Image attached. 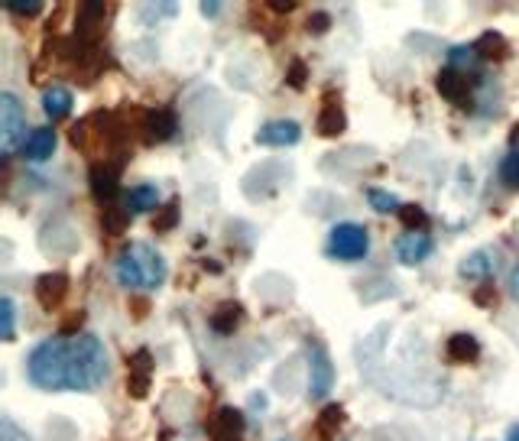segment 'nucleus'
Here are the masks:
<instances>
[{
    "label": "nucleus",
    "mask_w": 519,
    "mask_h": 441,
    "mask_svg": "<svg viewBox=\"0 0 519 441\" xmlns=\"http://www.w3.org/2000/svg\"><path fill=\"white\" fill-rule=\"evenodd\" d=\"M117 283L127 289H159L166 279V260L150 244H127L114 263Z\"/></svg>",
    "instance_id": "1"
},
{
    "label": "nucleus",
    "mask_w": 519,
    "mask_h": 441,
    "mask_svg": "<svg viewBox=\"0 0 519 441\" xmlns=\"http://www.w3.org/2000/svg\"><path fill=\"white\" fill-rule=\"evenodd\" d=\"M69 338H49L36 344L26 360V373L39 390H69Z\"/></svg>",
    "instance_id": "2"
},
{
    "label": "nucleus",
    "mask_w": 519,
    "mask_h": 441,
    "mask_svg": "<svg viewBox=\"0 0 519 441\" xmlns=\"http://www.w3.org/2000/svg\"><path fill=\"white\" fill-rule=\"evenodd\" d=\"M69 390H95L98 383L108 380V351L95 334H78L69 338Z\"/></svg>",
    "instance_id": "3"
},
{
    "label": "nucleus",
    "mask_w": 519,
    "mask_h": 441,
    "mask_svg": "<svg viewBox=\"0 0 519 441\" xmlns=\"http://www.w3.org/2000/svg\"><path fill=\"white\" fill-rule=\"evenodd\" d=\"M370 250V234L364 224H354V221H344V224H335L328 234V253L335 260H361L364 253Z\"/></svg>",
    "instance_id": "4"
},
{
    "label": "nucleus",
    "mask_w": 519,
    "mask_h": 441,
    "mask_svg": "<svg viewBox=\"0 0 519 441\" xmlns=\"http://www.w3.org/2000/svg\"><path fill=\"white\" fill-rule=\"evenodd\" d=\"M23 130H26V114L20 108V101L13 98L10 91H4V95H0V146H4V156L17 150Z\"/></svg>",
    "instance_id": "5"
},
{
    "label": "nucleus",
    "mask_w": 519,
    "mask_h": 441,
    "mask_svg": "<svg viewBox=\"0 0 519 441\" xmlns=\"http://www.w3.org/2000/svg\"><path fill=\"white\" fill-rule=\"evenodd\" d=\"M104 20H108V7L101 0H85L75 10V39H85V43H101Z\"/></svg>",
    "instance_id": "6"
},
{
    "label": "nucleus",
    "mask_w": 519,
    "mask_h": 441,
    "mask_svg": "<svg viewBox=\"0 0 519 441\" xmlns=\"http://www.w3.org/2000/svg\"><path fill=\"white\" fill-rule=\"evenodd\" d=\"M435 88H438V95H442L445 101L458 104V108H468L474 82L461 69H451V65H448V69H442L435 75Z\"/></svg>",
    "instance_id": "7"
},
{
    "label": "nucleus",
    "mask_w": 519,
    "mask_h": 441,
    "mask_svg": "<svg viewBox=\"0 0 519 441\" xmlns=\"http://www.w3.org/2000/svg\"><path fill=\"white\" fill-rule=\"evenodd\" d=\"M331 383H335V370H331V360L325 354L322 344H309V396L322 399Z\"/></svg>",
    "instance_id": "8"
},
{
    "label": "nucleus",
    "mask_w": 519,
    "mask_h": 441,
    "mask_svg": "<svg viewBox=\"0 0 519 441\" xmlns=\"http://www.w3.org/2000/svg\"><path fill=\"white\" fill-rule=\"evenodd\" d=\"M91 195L98 198L101 205H114V198H117V192H121V166H114V163H108V159H104V163H95L91 166Z\"/></svg>",
    "instance_id": "9"
},
{
    "label": "nucleus",
    "mask_w": 519,
    "mask_h": 441,
    "mask_svg": "<svg viewBox=\"0 0 519 441\" xmlns=\"http://www.w3.org/2000/svg\"><path fill=\"white\" fill-rule=\"evenodd\" d=\"M140 130H143V143H166L176 137V114L166 111V108H156V111H146L140 114Z\"/></svg>",
    "instance_id": "10"
},
{
    "label": "nucleus",
    "mask_w": 519,
    "mask_h": 441,
    "mask_svg": "<svg viewBox=\"0 0 519 441\" xmlns=\"http://www.w3.org/2000/svg\"><path fill=\"white\" fill-rule=\"evenodd\" d=\"M69 296V276L65 273H43L36 279V302L39 309L46 312H56L59 305Z\"/></svg>",
    "instance_id": "11"
},
{
    "label": "nucleus",
    "mask_w": 519,
    "mask_h": 441,
    "mask_svg": "<svg viewBox=\"0 0 519 441\" xmlns=\"http://www.w3.org/2000/svg\"><path fill=\"white\" fill-rule=\"evenodd\" d=\"M208 432L215 441H244V412L234 406H221L211 416Z\"/></svg>",
    "instance_id": "12"
},
{
    "label": "nucleus",
    "mask_w": 519,
    "mask_h": 441,
    "mask_svg": "<svg viewBox=\"0 0 519 441\" xmlns=\"http://www.w3.org/2000/svg\"><path fill=\"white\" fill-rule=\"evenodd\" d=\"M315 130L322 133V137H341L344 130H348V117H344V108H341V98L335 91H328L322 98V111H318V120H315Z\"/></svg>",
    "instance_id": "13"
},
{
    "label": "nucleus",
    "mask_w": 519,
    "mask_h": 441,
    "mask_svg": "<svg viewBox=\"0 0 519 441\" xmlns=\"http://www.w3.org/2000/svg\"><path fill=\"white\" fill-rule=\"evenodd\" d=\"M302 130L296 120H270V124H263L257 130V143L260 146H292L299 143Z\"/></svg>",
    "instance_id": "14"
},
{
    "label": "nucleus",
    "mask_w": 519,
    "mask_h": 441,
    "mask_svg": "<svg viewBox=\"0 0 519 441\" xmlns=\"http://www.w3.org/2000/svg\"><path fill=\"white\" fill-rule=\"evenodd\" d=\"M20 153H23L26 163H46V159L56 153V130H49V127L33 130L30 137L23 140Z\"/></svg>",
    "instance_id": "15"
},
{
    "label": "nucleus",
    "mask_w": 519,
    "mask_h": 441,
    "mask_svg": "<svg viewBox=\"0 0 519 441\" xmlns=\"http://www.w3.org/2000/svg\"><path fill=\"white\" fill-rule=\"evenodd\" d=\"M432 253V237L429 234H403L396 240V257L399 263H406V266H416L422 263L425 257Z\"/></svg>",
    "instance_id": "16"
},
{
    "label": "nucleus",
    "mask_w": 519,
    "mask_h": 441,
    "mask_svg": "<svg viewBox=\"0 0 519 441\" xmlns=\"http://www.w3.org/2000/svg\"><path fill=\"white\" fill-rule=\"evenodd\" d=\"M445 357L451 364H474L481 357V344H477L474 334H451L445 344Z\"/></svg>",
    "instance_id": "17"
},
{
    "label": "nucleus",
    "mask_w": 519,
    "mask_h": 441,
    "mask_svg": "<svg viewBox=\"0 0 519 441\" xmlns=\"http://www.w3.org/2000/svg\"><path fill=\"white\" fill-rule=\"evenodd\" d=\"M156 205H159V189H156L153 182L133 185V189L124 195V208L130 211V215H143V211H153Z\"/></svg>",
    "instance_id": "18"
},
{
    "label": "nucleus",
    "mask_w": 519,
    "mask_h": 441,
    "mask_svg": "<svg viewBox=\"0 0 519 441\" xmlns=\"http://www.w3.org/2000/svg\"><path fill=\"white\" fill-rule=\"evenodd\" d=\"M244 322V305L241 302H221L215 312H211V331L218 334H234Z\"/></svg>",
    "instance_id": "19"
},
{
    "label": "nucleus",
    "mask_w": 519,
    "mask_h": 441,
    "mask_svg": "<svg viewBox=\"0 0 519 441\" xmlns=\"http://www.w3.org/2000/svg\"><path fill=\"white\" fill-rule=\"evenodd\" d=\"M344 422H348V416H344V409L341 406H325L322 409V416L315 419V438L318 441H335L338 432L344 429Z\"/></svg>",
    "instance_id": "20"
},
{
    "label": "nucleus",
    "mask_w": 519,
    "mask_h": 441,
    "mask_svg": "<svg viewBox=\"0 0 519 441\" xmlns=\"http://www.w3.org/2000/svg\"><path fill=\"white\" fill-rule=\"evenodd\" d=\"M43 111H46V117L52 120V124H56V120H62V117H69V111H72V91L62 88V85L46 88Z\"/></svg>",
    "instance_id": "21"
},
{
    "label": "nucleus",
    "mask_w": 519,
    "mask_h": 441,
    "mask_svg": "<svg viewBox=\"0 0 519 441\" xmlns=\"http://www.w3.org/2000/svg\"><path fill=\"white\" fill-rule=\"evenodd\" d=\"M494 266H497V260L490 257L487 250H477V253H471V257L461 260L458 273H461L464 279H487L490 273H494Z\"/></svg>",
    "instance_id": "22"
},
{
    "label": "nucleus",
    "mask_w": 519,
    "mask_h": 441,
    "mask_svg": "<svg viewBox=\"0 0 519 441\" xmlns=\"http://www.w3.org/2000/svg\"><path fill=\"white\" fill-rule=\"evenodd\" d=\"M130 227V211L121 205H104L101 208V231L108 237H121Z\"/></svg>",
    "instance_id": "23"
},
{
    "label": "nucleus",
    "mask_w": 519,
    "mask_h": 441,
    "mask_svg": "<svg viewBox=\"0 0 519 441\" xmlns=\"http://www.w3.org/2000/svg\"><path fill=\"white\" fill-rule=\"evenodd\" d=\"M474 52L481 59H494V62H503L510 56V43L503 39L500 33H484L481 39L474 43Z\"/></svg>",
    "instance_id": "24"
},
{
    "label": "nucleus",
    "mask_w": 519,
    "mask_h": 441,
    "mask_svg": "<svg viewBox=\"0 0 519 441\" xmlns=\"http://www.w3.org/2000/svg\"><path fill=\"white\" fill-rule=\"evenodd\" d=\"M176 224H179V202H166L163 208L156 211L153 231L156 234H169V231H176Z\"/></svg>",
    "instance_id": "25"
},
{
    "label": "nucleus",
    "mask_w": 519,
    "mask_h": 441,
    "mask_svg": "<svg viewBox=\"0 0 519 441\" xmlns=\"http://www.w3.org/2000/svg\"><path fill=\"white\" fill-rule=\"evenodd\" d=\"M399 221H403L412 234H422L425 227H429V215H425V208H419V205H403V208H399Z\"/></svg>",
    "instance_id": "26"
},
{
    "label": "nucleus",
    "mask_w": 519,
    "mask_h": 441,
    "mask_svg": "<svg viewBox=\"0 0 519 441\" xmlns=\"http://www.w3.org/2000/svg\"><path fill=\"white\" fill-rule=\"evenodd\" d=\"M305 82H309V65H305L302 59H292L289 69H286V85L296 88V91H302Z\"/></svg>",
    "instance_id": "27"
},
{
    "label": "nucleus",
    "mask_w": 519,
    "mask_h": 441,
    "mask_svg": "<svg viewBox=\"0 0 519 441\" xmlns=\"http://www.w3.org/2000/svg\"><path fill=\"white\" fill-rule=\"evenodd\" d=\"M497 286L494 283H484V286H477L474 292H471V302L477 305V309H494L497 305Z\"/></svg>",
    "instance_id": "28"
},
{
    "label": "nucleus",
    "mask_w": 519,
    "mask_h": 441,
    "mask_svg": "<svg viewBox=\"0 0 519 441\" xmlns=\"http://www.w3.org/2000/svg\"><path fill=\"white\" fill-rule=\"evenodd\" d=\"M500 179L510 185V189H519V150H513L500 166Z\"/></svg>",
    "instance_id": "29"
},
{
    "label": "nucleus",
    "mask_w": 519,
    "mask_h": 441,
    "mask_svg": "<svg viewBox=\"0 0 519 441\" xmlns=\"http://www.w3.org/2000/svg\"><path fill=\"white\" fill-rule=\"evenodd\" d=\"M150 377L153 373H127V393L133 399H146V393H150Z\"/></svg>",
    "instance_id": "30"
},
{
    "label": "nucleus",
    "mask_w": 519,
    "mask_h": 441,
    "mask_svg": "<svg viewBox=\"0 0 519 441\" xmlns=\"http://www.w3.org/2000/svg\"><path fill=\"white\" fill-rule=\"evenodd\" d=\"M367 198H370V205H374L377 211H383V215H387V211H399V208H403V205H399V198H396V195L380 192V189H370Z\"/></svg>",
    "instance_id": "31"
},
{
    "label": "nucleus",
    "mask_w": 519,
    "mask_h": 441,
    "mask_svg": "<svg viewBox=\"0 0 519 441\" xmlns=\"http://www.w3.org/2000/svg\"><path fill=\"white\" fill-rule=\"evenodd\" d=\"M82 325H85V312L78 309V312L62 318V322H59V334H62V338H78V334H82Z\"/></svg>",
    "instance_id": "32"
},
{
    "label": "nucleus",
    "mask_w": 519,
    "mask_h": 441,
    "mask_svg": "<svg viewBox=\"0 0 519 441\" xmlns=\"http://www.w3.org/2000/svg\"><path fill=\"white\" fill-rule=\"evenodd\" d=\"M477 59V52H474V46H455L448 52V62H451V69H458V65H474Z\"/></svg>",
    "instance_id": "33"
},
{
    "label": "nucleus",
    "mask_w": 519,
    "mask_h": 441,
    "mask_svg": "<svg viewBox=\"0 0 519 441\" xmlns=\"http://www.w3.org/2000/svg\"><path fill=\"white\" fill-rule=\"evenodd\" d=\"M0 334L4 341H13V302L7 296L0 299Z\"/></svg>",
    "instance_id": "34"
},
{
    "label": "nucleus",
    "mask_w": 519,
    "mask_h": 441,
    "mask_svg": "<svg viewBox=\"0 0 519 441\" xmlns=\"http://www.w3.org/2000/svg\"><path fill=\"white\" fill-rule=\"evenodd\" d=\"M127 373H153V354L150 351H137L127 360Z\"/></svg>",
    "instance_id": "35"
},
{
    "label": "nucleus",
    "mask_w": 519,
    "mask_h": 441,
    "mask_svg": "<svg viewBox=\"0 0 519 441\" xmlns=\"http://www.w3.org/2000/svg\"><path fill=\"white\" fill-rule=\"evenodd\" d=\"M0 441H33L30 435H26L23 429H17V422L13 419H0Z\"/></svg>",
    "instance_id": "36"
},
{
    "label": "nucleus",
    "mask_w": 519,
    "mask_h": 441,
    "mask_svg": "<svg viewBox=\"0 0 519 441\" xmlns=\"http://www.w3.org/2000/svg\"><path fill=\"white\" fill-rule=\"evenodd\" d=\"M127 309L133 315V322H143V318L150 315V299H146V296H130Z\"/></svg>",
    "instance_id": "37"
},
{
    "label": "nucleus",
    "mask_w": 519,
    "mask_h": 441,
    "mask_svg": "<svg viewBox=\"0 0 519 441\" xmlns=\"http://www.w3.org/2000/svg\"><path fill=\"white\" fill-rule=\"evenodd\" d=\"M328 26H331V17L325 10H318V13H312V17H309V23H305V30L315 33V36H322V33H328Z\"/></svg>",
    "instance_id": "38"
},
{
    "label": "nucleus",
    "mask_w": 519,
    "mask_h": 441,
    "mask_svg": "<svg viewBox=\"0 0 519 441\" xmlns=\"http://www.w3.org/2000/svg\"><path fill=\"white\" fill-rule=\"evenodd\" d=\"M10 13H13V17H39V13H43V7H39V4H30V7H10Z\"/></svg>",
    "instance_id": "39"
},
{
    "label": "nucleus",
    "mask_w": 519,
    "mask_h": 441,
    "mask_svg": "<svg viewBox=\"0 0 519 441\" xmlns=\"http://www.w3.org/2000/svg\"><path fill=\"white\" fill-rule=\"evenodd\" d=\"M266 10L270 13H292L296 10V4H292V0H273V4H266Z\"/></svg>",
    "instance_id": "40"
},
{
    "label": "nucleus",
    "mask_w": 519,
    "mask_h": 441,
    "mask_svg": "<svg viewBox=\"0 0 519 441\" xmlns=\"http://www.w3.org/2000/svg\"><path fill=\"white\" fill-rule=\"evenodd\" d=\"M510 289H513V296L519 299V266H516V270L510 273Z\"/></svg>",
    "instance_id": "41"
},
{
    "label": "nucleus",
    "mask_w": 519,
    "mask_h": 441,
    "mask_svg": "<svg viewBox=\"0 0 519 441\" xmlns=\"http://www.w3.org/2000/svg\"><path fill=\"white\" fill-rule=\"evenodd\" d=\"M218 4H202V13H205V17H218Z\"/></svg>",
    "instance_id": "42"
},
{
    "label": "nucleus",
    "mask_w": 519,
    "mask_h": 441,
    "mask_svg": "<svg viewBox=\"0 0 519 441\" xmlns=\"http://www.w3.org/2000/svg\"><path fill=\"white\" fill-rule=\"evenodd\" d=\"M507 441H519V425H513L510 435H507Z\"/></svg>",
    "instance_id": "43"
},
{
    "label": "nucleus",
    "mask_w": 519,
    "mask_h": 441,
    "mask_svg": "<svg viewBox=\"0 0 519 441\" xmlns=\"http://www.w3.org/2000/svg\"><path fill=\"white\" fill-rule=\"evenodd\" d=\"M513 143H519V124L513 127Z\"/></svg>",
    "instance_id": "44"
}]
</instances>
